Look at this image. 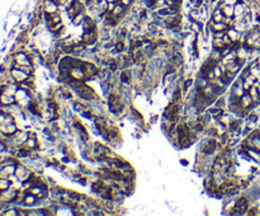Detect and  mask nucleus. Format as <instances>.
I'll list each match as a JSON object with an SVG mask.
<instances>
[{"mask_svg":"<svg viewBox=\"0 0 260 216\" xmlns=\"http://www.w3.org/2000/svg\"><path fill=\"white\" fill-rule=\"evenodd\" d=\"M0 131L5 135H13L17 131V126L13 117L3 112L0 113Z\"/></svg>","mask_w":260,"mask_h":216,"instance_id":"1","label":"nucleus"},{"mask_svg":"<svg viewBox=\"0 0 260 216\" xmlns=\"http://www.w3.org/2000/svg\"><path fill=\"white\" fill-rule=\"evenodd\" d=\"M108 103H109L110 111H112V112H114V113H118L119 111H122V108H123V104H122V102H121V98H119L118 95H116V94L109 95Z\"/></svg>","mask_w":260,"mask_h":216,"instance_id":"2","label":"nucleus"},{"mask_svg":"<svg viewBox=\"0 0 260 216\" xmlns=\"http://www.w3.org/2000/svg\"><path fill=\"white\" fill-rule=\"evenodd\" d=\"M81 11H83V5L80 2H78V0H72L70 7L67 8V14H69V17L71 19H74L78 14H81Z\"/></svg>","mask_w":260,"mask_h":216,"instance_id":"3","label":"nucleus"},{"mask_svg":"<svg viewBox=\"0 0 260 216\" xmlns=\"http://www.w3.org/2000/svg\"><path fill=\"white\" fill-rule=\"evenodd\" d=\"M179 137H180V144H182V146H188L189 144H190V141H189V128L185 126V125H182V126H179Z\"/></svg>","mask_w":260,"mask_h":216,"instance_id":"4","label":"nucleus"},{"mask_svg":"<svg viewBox=\"0 0 260 216\" xmlns=\"http://www.w3.org/2000/svg\"><path fill=\"white\" fill-rule=\"evenodd\" d=\"M76 92H78V94L80 97L84 98V99H94V98H95V93H94V92H93L90 88H88V86H85V85L78 86Z\"/></svg>","mask_w":260,"mask_h":216,"instance_id":"5","label":"nucleus"},{"mask_svg":"<svg viewBox=\"0 0 260 216\" xmlns=\"http://www.w3.org/2000/svg\"><path fill=\"white\" fill-rule=\"evenodd\" d=\"M220 9L222 10V13L226 18H232V15L235 14V7L232 4H228V3H224L220 7Z\"/></svg>","mask_w":260,"mask_h":216,"instance_id":"6","label":"nucleus"},{"mask_svg":"<svg viewBox=\"0 0 260 216\" xmlns=\"http://www.w3.org/2000/svg\"><path fill=\"white\" fill-rule=\"evenodd\" d=\"M211 29L214 33H222V32H225V31L228 29V24H226L225 22H220V23L213 22V26L211 23Z\"/></svg>","mask_w":260,"mask_h":216,"instance_id":"7","label":"nucleus"},{"mask_svg":"<svg viewBox=\"0 0 260 216\" xmlns=\"http://www.w3.org/2000/svg\"><path fill=\"white\" fill-rule=\"evenodd\" d=\"M11 74H13V76H14V79L17 80V82H19V83H22V82H24V80L27 79V76H28V74L26 73V71H23V70H21L19 67L18 69H14L13 71H11Z\"/></svg>","mask_w":260,"mask_h":216,"instance_id":"8","label":"nucleus"},{"mask_svg":"<svg viewBox=\"0 0 260 216\" xmlns=\"http://www.w3.org/2000/svg\"><path fill=\"white\" fill-rule=\"evenodd\" d=\"M83 66H84V67H81V69H83V71H84V74H85V78H90V76L95 75V74L98 73L97 67L93 66V65H90V64H83Z\"/></svg>","mask_w":260,"mask_h":216,"instance_id":"9","label":"nucleus"},{"mask_svg":"<svg viewBox=\"0 0 260 216\" xmlns=\"http://www.w3.org/2000/svg\"><path fill=\"white\" fill-rule=\"evenodd\" d=\"M214 149H216V141L214 140H208L207 143L203 144V146H202V151L204 154H211L214 151Z\"/></svg>","mask_w":260,"mask_h":216,"instance_id":"10","label":"nucleus"},{"mask_svg":"<svg viewBox=\"0 0 260 216\" xmlns=\"http://www.w3.org/2000/svg\"><path fill=\"white\" fill-rule=\"evenodd\" d=\"M165 117H168L169 120L175 121L178 117V107L176 106H170L165 112Z\"/></svg>","mask_w":260,"mask_h":216,"instance_id":"11","label":"nucleus"},{"mask_svg":"<svg viewBox=\"0 0 260 216\" xmlns=\"http://www.w3.org/2000/svg\"><path fill=\"white\" fill-rule=\"evenodd\" d=\"M95 31H85V33L83 36V42L84 43H93L95 41Z\"/></svg>","mask_w":260,"mask_h":216,"instance_id":"12","label":"nucleus"},{"mask_svg":"<svg viewBox=\"0 0 260 216\" xmlns=\"http://www.w3.org/2000/svg\"><path fill=\"white\" fill-rule=\"evenodd\" d=\"M190 19L193 22H202L203 21V13L199 8H195L190 11Z\"/></svg>","mask_w":260,"mask_h":216,"instance_id":"13","label":"nucleus"},{"mask_svg":"<svg viewBox=\"0 0 260 216\" xmlns=\"http://www.w3.org/2000/svg\"><path fill=\"white\" fill-rule=\"evenodd\" d=\"M14 173H15V176L22 181H26V178H28V176H29V172L24 168V166H18Z\"/></svg>","mask_w":260,"mask_h":216,"instance_id":"14","label":"nucleus"},{"mask_svg":"<svg viewBox=\"0 0 260 216\" xmlns=\"http://www.w3.org/2000/svg\"><path fill=\"white\" fill-rule=\"evenodd\" d=\"M212 19H213V22H216V23H220V22H225L226 17L224 15V13H222V10H221L220 8H217V9L213 11Z\"/></svg>","mask_w":260,"mask_h":216,"instance_id":"15","label":"nucleus"},{"mask_svg":"<svg viewBox=\"0 0 260 216\" xmlns=\"http://www.w3.org/2000/svg\"><path fill=\"white\" fill-rule=\"evenodd\" d=\"M235 210H239V212H245L247 210V202H246V200L244 198V197L237 200L236 206H235Z\"/></svg>","mask_w":260,"mask_h":216,"instance_id":"16","label":"nucleus"},{"mask_svg":"<svg viewBox=\"0 0 260 216\" xmlns=\"http://www.w3.org/2000/svg\"><path fill=\"white\" fill-rule=\"evenodd\" d=\"M15 60H17V63L19 64V66H30V64H29V60H28V57L26 56V55H23V53H19V55H17Z\"/></svg>","mask_w":260,"mask_h":216,"instance_id":"17","label":"nucleus"},{"mask_svg":"<svg viewBox=\"0 0 260 216\" xmlns=\"http://www.w3.org/2000/svg\"><path fill=\"white\" fill-rule=\"evenodd\" d=\"M251 103H252V98H251V95H249V94L241 95V106H243L244 108L250 107V104H251Z\"/></svg>","mask_w":260,"mask_h":216,"instance_id":"18","label":"nucleus"},{"mask_svg":"<svg viewBox=\"0 0 260 216\" xmlns=\"http://www.w3.org/2000/svg\"><path fill=\"white\" fill-rule=\"evenodd\" d=\"M83 26H84L85 31H95V26H94V23H93V21L90 19V18H84Z\"/></svg>","mask_w":260,"mask_h":216,"instance_id":"19","label":"nucleus"},{"mask_svg":"<svg viewBox=\"0 0 260 216\" xmlns=\"http://www.w3.org/2000/svg\"><path fill=\"white\" fill-rule=\"evenodd\" d=\"M75 126L78 127V131H79V134H80V135H81L83 140H84V141L88 140V132L85 131V128L83 127V125H80V123H78V122H76V123H75Z\"/></svg>","mask_w":260,"mask_h":216,"instance_id":"20","label":"nucleus"},{"mask_svg":"<svg viewBox=\"0 0 260 216\" xmlns=\"http://www.w3.org/2000/svg\"><path fill=\"white\" fill-rule=\"evenodd\" d=\"M3 104H11L14 102V97L13 95H9V94H3L2 98H0Z\"/></svg>","mask_w":260,"mask_h":216,"instance_id":"21","label":"nucleus"},{"mask_svg":"<svg viewBox=\"0 0 260 216\" xmlns=\"http://www.w3.org/2000/svg\"><path fill=\"white\" fill-rule=\"evenodd\" d=\"M227 36L230 37V40L232 42L239 40V32H237V31H235V29H230V28H228L227 29Z\"/></svg>","mask_w":260,"mask_h":216,"instance_id":"22","label":"nucleus"},{"mask_svg":"<svg viewBox=\"0 0 260 216\" xmlns=\"http://www.w3.org/2000/svg\"><path fill=\"white\" fill-rule=\"evenodd\" d=\"M36 198H37V197H36L34 195L30 193L29 196L26 197V200H24V203H26V205H33V203L36 202Z\"/></svg>","mask_w":260,"mask_h":216,"instance_id":"23","label":"nucleus"},{"mask_svg":"<svg viewBox=\"0 0 260 216\" xmlns=\"http://www.w3.org/2000/svg\"><path fill=\"white\" fill-rule=\"evenodd\" d=\"M209 113L213 114V116H216V117H218L220 114H222V108H218V107L212 108L211 111H209Z\"/></svg>","mask_w":260,"mask_h":216,"instance_id":"24","label":"nucleus"},{"mask_svg":"<svg viewBox=\"0 0 260 216\" xmlns=\"http://www.w3.org/2000/svg\"><path fill=\"white\" fill-rule=\"evenodd\" d=\"M26 145L29 147V149H33V147L36 146V139H28L26 141Z\"/></svg>","mask_w":260,"mask_h":216,"instance_id":"25","label":"nucleus"},{"mask_svg":"<svg viewBox=\"0 0 260 216\" xmlns=\"http://www.w3.org/2000/svg\"><path fill=\"white\" fill-rule=\"evenodd\" d=\"M244 11V5H241V4H237V5H235V14H241Z\"/></svg>","mask_w":260,"mask_h":216,"instance_id":"26","label":"nucleus"},{"mask_svg":"<svg viewBox=\"0 0 260 216\" xmlns=\"http://www.w3.org/2000/svg\"><path fill=\"white\" fill-rule=\"evenodd\" d=\"M81 21H83V14H78V15L72 19V23H74V24H79Z\"/></svg>","mask_w":260,"mask_h":216,"instance_id":"27","label":"nucleus"},{"mask_svg":"<svg viewBox=\"0 0 260 216\" xmlns=\"http://www.w3.org/2000/svg\"><path fill=\"white\" fill-rule=\"evenodd\" d=\"M128 76H129V75H128V73H127V71H123V73H122V75H121V80H122V82H125V83H127L128 80H129V78H128Z\"/></svg>","mask_w":260,"mask_h":216,"instance_id":"28","label":"nucleus"},{"mask_svg":"<svg viewBox=\"0 0 260 216\" xmlns=\"http://www.w3.org/2000/svg\"><path fill=\"white\" fill-rule=\"evenodd\" d=\"M75 109H76V111H81V112H84V109H85V107L83 106V104H79V103H75Z\"/></svg>","mask_w":260,"mask_h":216,"instance_id":"29","label":"nucleus"},{"mask_svg":"<svg viewBox=\"0 0 260 216\" xmlns=\"http://www.w3.org/2000/svg\"><path fill=\"white\" fill-rule=\"evenodd\" d=\"M121 3H122L123 5H126V7H128V5L132 3V0H121Z\"/></svg>","mask_w":260,"mask_h":216,"instance_id":"30","label":"nucleus"},{"mask_svg":"<svg viewBox=\"0 0 260 216\" xmlns=\"http://www.w3.org/2000/svg\"><path fill=\"white\" fill-rule=\"evenodd\" d=\"M116 47H117V51H122V50H123V43H122V42H121V43H117Z\"/></svg>","mask_w":260,"mask_h":216,"instance_id":"31","label":"nucleus"},{"mask_svg":"<svg viewBox=\"0 0 260 216\" xmlns=\"http://www.w3.org/2000/svg\"><path fill=\"white\" fill-rule=\"evenodd\" d=\"M202 3H203V0H197V2H195V8H199Z\"/></svg>","mask_w":260,"mask_h":216,"instance_id":"32","label":"nucleus"},{"mask_svg":"<svg viewBox=\"0 0 260 216\" xmlns=\"http://www.w3.org/2000/svg\"><path fill=\"white\" fill-rule=\"evenodd\" d=\"M190 84H192V80L189 79V80H188V82H187V83H185V85H184V89H188V86H189Z\"/></svg>","mask_w":260,"mask_h":216,"instance_id":"33","label":"nucleus"},{"mask_svg":"<svg viewBox=\"0 0 260 216\" xmlns=\"http://www.w3.org/2000/svg\"><path fill=\"white\" fill-rule=\"evenodd\" d=\"M110 69H112V70H116V69H117V64L114 63V61H112V65H110Z\"/></svg>","mask_w":260,"mask_h":216,"instance_id":"34","label":"nucleus"},{"mask_svg":"<svg viewBox=\"0 0 260 216\" xmlns=\"http://www.w3.org/2000/svg\"><path fill=\"white\" fill-rule=\"evenodd\" d=\"M52 2H55V3H56V4H57V5H59V4H60V0H52Z\"/></svg>","mask_w":260,"mask_h":216,"instance_id":"35","label":"nucleus"},{"mask_svg":"<svg viewBox=\"0 0 260 216\" xmlns=\"http://www.w3.org/2000/svg\"><path fill=\"white\" fill-rule=\"evenodd\" d=\"M212 2H216V0H212Z\"/></svg>","mask_w":260,"mask_h":216,"instance_id":"36","label":"nucleus"}]
</instances>
